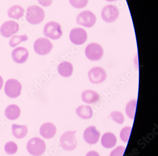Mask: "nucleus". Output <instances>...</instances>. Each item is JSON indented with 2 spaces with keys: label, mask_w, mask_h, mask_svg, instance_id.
<instances>
[{
  "label": "nucleus",
  "mask_w": 158,
  "mask_h": 156,
  "mask_svg": "<svg viewBox=\"0 0 158 156\" xmlns=\"http://www.w3.org/2000/svg\"><path fill=\"white\" fill-rule=\"evenodd\" d=\"M45 15L43 9L37 5H31L27 8L26 18L31 24L37 25L43 22Z\"/></svg>",
  "instance_id": "nucleus-1"
},
{
  "label": "nucleus",
  "mask_w": 158,
  "mask_h": 156,
  "mask_svg": "<svg viewBox=\"0 0 158 156\" xmlns=\"http://www.w3.org/2000/svg\"><path fill=\"white\" fill-rule=\"evenodd\" d=\"M45 142L38 137H35L29 140L27 144V150L31 155L40 156L45 151Z\"/></svg>",
  "instance_id": "nucleus-2"
},
{
  "label": "nucleus",
  "mask_w": 158,
  "mask_h": 156,
  "mask_svg": "<svg viewBox=\"0 0 158 156\" xmlns=\"http://www.w3.org/2000/svg\"><path fill=\"white\" fill-rule=\"evenodd\" d=\"M76 130L67 131L61 137L60 143L63 150L67 151L74 150L77 146V140L75 134Z\"/></svg>",
  "instance_id": "nucleus-3"
},
{
  "label": "nucleus",
  "mask_w": 158,
  "mask_h": 156,
  "mask_svg": "<svg viewBox=\"0 0 158 156\" xmlns=\"http://www.w3.org/2000/svg\"><path fill=\"white\" fill-rule=\"evenodd\" d=\"M43 34L50 39L53 40L59 39L63 34L60 25L57 22L53 21L48 22L44 27Z\"/></svg>",
  "instance_id": "nucleus-4"
},
{
  "label": "nucleus",
  "mask_w": 158,
  "mask_h": 156,
  "mask_svg": "<svg viewBox=\"0 0 158 156\" xmlns=\"http://www.w3.org/2000/svg\"><path fill=\"white\" fill-rule=\"evenodd\" d=\"M85 55L86 58L91 61H96L102 59L104 55V49L98 43H90L85 47Z\"/></svg>",
  "instance_id": "nucleus-5"
},
{
  "label": "nucleus",
  "mask_w": 158,
  "mask_h": 156,
  "mask_svg": "<svg viewBox=\"0 0 158 156\" xmlns=\"http://www.w3.org/2000/svg\"><path fill=\"white\" fill-rule=\"evenodd\" d=\"M96 22L97 16L90 10H84L77 17V23L86 28H91L94 26Z\"/></svg>",
  "instance_id": "nucleus-6"
},
{
  "label": "nucleus",
  "mask_w": 158,
  "mask_h": 156,
  "mask_svg": "<svg viewBox=\"0 0 158 156\" xmlns=\"http://www.w3.org/2000/svg\"><path fill=\"white\" fill-rule=\"evenodd\" d=\"M22 89V84L18 80L10 79L5 83L4 91L9 97L16 98L21 95Z\"/></svg>",
  "instance_id": "nucleus-7"
},
{
  "label": "nucleus",
  "mask_w": 158,
  "mask_h": 156,
  "mask_svg": "<svg viewBox=\"0 0 158 156\" xmlns=\"http://www.w3.org/2000/svg\"><path fill=\"white\" fill-rule=\"evenodd\" d=\"M34 51L37 54L46 55L52 51L53 47L52 43L46 38H40L36 39L33 45Z\"/></svg>",
  "instance_id": "nucleus-8"
},
{
  "label": "nucleus",
  "mask_w": 158,
  "mask_h": 156,
  "mask_svg": "<svg viewBox=\"0 0 158 156\" xmlns=\"http://www.w3.org/2000/svg\"><path fill=\"white\" fill-rule=\"evenodd\" d=\"M119 10L115 5H106L101 11V18L104 22L112 23L115 22L119 16Z\"/></svg>",
  "instance_id": "nucleus-9"
},
{
  "label": "nucleus",
  "mask_w": 158,
  "mask_h": 156,
  "mask_svg": "<svg viewBox=\"0 0 158 156\" xmlns=\"http://www.w3.org/2000/svg\"><path fill=\"white\" fill-rule=\"evenodd\" d=\"M88 77L92 83L99 84L104 82L106 79V72L101 67H93L88 71Z\"/></svg>",
  "instance_id": "nucleus-10"
},
{
  "label": "nucleus",
  "mask_w": 158,
  "mask_h": 156,
  "mask_svg": "<svg viewBox=\"0 0 158 156\" xmlns=\"http://www.w3.org/2000/svg\"><path fill=\"white\" fill-rule=\"evenodd\" d=\"M69 39L74 44L82 45L87 40V32L83 28H73L70 31Z\"/></svg>",
  "instance_id": "nucleus-11"
},
{
  "label": "nucleus",
  "mask_w": 158,
  "mask_h": 156,
  "mask_svg": "<svg viewBox=\"0 0 158 156\" xmlns=\"http://www.w3.org/2000/svg\"><path fill=\"white\" fill-rule=\"evenodd\" d=\"M20 26L17 22L9 21L3 23L0 28V33L4 38H9L18 32Z\"/></svg>",
  "instance_id": "nucleus-12"
},
{
  "label": "nucleus",
  "mask_w": 158,
  "mask_h": 156,
  "mask_svg": "<svg viewBox=\"0 0 158 156\" xmlns=\"http://www.w3.org/2000/svg\"><path fill=\"white\" fill-rule=\"evenodd\" d=\"M100 134L96 127L90 126L88 127L84 132V140L88 144L94 145L98 142Z\"/></svg>",
  "instance_id": "nucleus-13"
},
{
  "label": "nucleus",
  "mask_w": 158,
  "mask_h": 156,
  "mask_svg": "<svg viewBox=\"0 0 158 156\" xmlns=\"http://www.w3.org/2000/svg\"><path fill=\"white\" fill-rule=\"evenodd\" d=\"M29 53L28 50L23 47H19L12 51L11 57L15 63L23 64L28 60Z\"/></svg>",
  "instance_id": "nucleus-14"
},
{
  "label": "nucleus",
  "mask_w": 158,
  "mask_h": 156,
  "mask_svg": "<svg viewBox=\"0 0 158 156\" xmlns=\"http://www.w3.org/2000/svg\"><path fill=\"white\" fill-rule=\"evenodd\" d=\"M40 133L43 138L52 139L56 134V127L52 123L46 122L42 124L40 127Z\"/></svg>",
  "instance_id": "nucleus-15"
},
{
  "label": "nucleus",
  "mask_w": 158,
  "mask_h": 156,
  "mask_svg": "<svg viewBox=\"0 0 158 156\" xmlns=\"http://www.w3.org/2000/svg\"><path fill=\"white\" fill-rule=\"evenodd\" d=\"M100 98L98 93L93 90H86L81 93V99L84 103L88 104H94L98 101Z\"/></svg>",
  "instance_id": "nucleus-16"
},
{
  "label": "nucleus",
  "mask_w": 158,
  "mask_h": 156,
  "mask_svg": "<svg viewBox=\"0 0 158 156\" xmlns=\"http://www.w3.org/2000/svg\"><path fill=\"white\" fill-rule=\"evenodd\" d=\"M73 66L70 62L63 61L58 67V71L61 76L64 77H70L73 74Z\"/></svg>",
  "instance_id": "nucleus-17"
},
{
  "label": "nucleus",
  "mask_w": 158,
  "mask_h": 156,
  "mask_svg": "<svg viewBox=\"0 0 158 156\" xmlns=\"http://www.w3.org/2000/svg\"><path fill=\"white\" fill-rule=\"evenodd\" d=\"M117 143V138L114 134L106 133L102 136L101 144L104 148L111 149L114 147Z\"/></svg>",
  "instance_id": "nucleus-18"
},
{
  "label": "nucleus",
  "mask_w": 158,
  "mask_h": 156,
  "mask_svg": "<svg viewBox=\"0 0 158 156\" xmlns=\"http://www.w3.org/2000/svg\"><path fill=\"white\" fill-rule=\"evenodd\" d=\"M21 109L18 106L13 104L7 106L5 109L4 114L5 116L10 120L17 119L21 115Z\"/></svg>",
  "instance_id": "nucleus-19"
},
{
  "label": "nucleus",
  "mask_w": 158,
  "mask_h": 156,
  "mask_svg": "<svg viewBox=\"0 0 158 156\" xmlns=\"http://www.w3.org/2000/svg\"><path fill=\"white\" fill-rule=\"evenodd\" d=\"M76 113L78 117L83 119H90L93 115L92 108L89 105H81L77 108Z\"/></svg>",
  "instance_id": "nucleus-20"
},
{
  "label": "nucleus",
  "mask_w": 158,
  "mask_h": 156,
  "mask_svg": "<svg viewBox=\"0 0 158 156\" xmlns=\"http://www.w3.org/2000/svg\"><path fill=\"white\" fill-rule=\"evenodd\" d=\"M28 128L26 125L14 124L12 125V134L17 139H23L27 135Z\"/></svg>",
  "instance_id": "nucleus-21"
},
{
  "label": "nucleus",
  "mask_w": 158,
  "mask_h": 156,
  "mask_svg": "<svg viewBox=\"0 0 158 156\" xmlns=\"http://www.w3.org/2000/svg\"><path fill=\"white\" fill-rule=\"evenodd\" d=\"M7 14L9 17L10 18L19 20L23 16L24 9L20 5H14L8 10Z\"/></svg>",
  "instance_id": "nucleus-22"
},
{
  "label": "nucleus",
  "mask_w": 158,
  "mask_h": 156,
  "mask_svg": "<svg viewBox=\"0 0 158 156\" xmlns=\"http://www.w3.org/2000/svg\"><path fill=\"white\" fill-rule=\"evenodd\" d=\"M137 100L133 99L129 101L125 107V113L129 118L134 120L135 114Z\"/></svg>",
  "instance_id": "nucleus-23"
},
{
  "label": "nucleus",
  "mask_w": 158,
  "mask_h": 156,
  "mask_svg": "<svg viewBox=\"0 0 158 156\" xmlns=\"http://www.w3.org/2000/svg\"><path fill=\"white\" fill-rule=\"evenodd\" d=\"M28 37L26 34L23 35H14L9 41V45L11 47H15L23 41H27Z\"/></svg>",
  "instance_id": "nucleus-24"
},
{
  "label": "nucleus",
  "mask_w": 158,
  "mask_h": 156,
  "mask_svg": "<svg viewBox=\"0 0 158 156\" xmlns=\"http://www.w3.org/2000/svg\"><path fill=\"white\" fill-rule=\"evenodd\" d=\"M17 145L13 142H9L6 143L4 146V150L9 155H14L18 151Z\"/></svg>",
  "instance_id": "nucleus-25"
},
{
  "label": "nucleus",
  "mask_w": 158,
  "mask_h": 156,
  "mask_svg": "<svg viewBox=\"0 0 158 156\" xmlns=\"http://www.w3.org/2000/svg\"><path fill=\"white\" fill-rule=\"evenodd\" d=\"M131 127L130 126L124 127L121 130L120 133V138L124 142H128L131 133Z\"/></svg>",
  "instance_id": "nucleus-26"
},
{
  "label": "nucleus",
  "mask_w": 158,
  "mask_h": 156,
  "mask_svg": "<svg viewBox=\"0 0 158 156\" xmlns=\"http://www.w3.org/2000/svg\"><path fill=\"white\" fill-rule=\"evenodd\" d=\"M110 116L112 120L117 123L122 124L124 122V117L123 114L119 111H115L112 112Z\"/></svg>",
  "instance_id": "nucleus-27"
},
{
  "label": "nucleus",
  "mask_w": 158,
  "mask_h": 156,
  "mask_svg": "<svg viewBox=\"0 0 158 156\" xmlns=\"http://www.w3.org/2000/svg\"><path fill=\"white\" fill-rule=\"evenodd\" d=\"M69 2L73 7L82 9L88 4V0H69Z\"/></svg>",
  "instance_id": "nucleus-28"
},
{
  "label": "nucleus",
  "mask_w": 158,
  "mask_h": 156,
  "mask_svg": "<svg viewBox=\"0 0 158 156\" xmlns=\"http://www.w3.org/2000/svg\"><path fill=\"white\" fill-rule=\"evenodd\" d=\"M125 150V148L124 146H118L111 152L110 156H123Z\"/></svg>",
  "instance_id": "nucleus-29"
},
{
  "label": "nucleus",
  "mask_w": 158,
  "mask_h": 156,
  "mask_svg": "<svg viewBox=\"0 0 158 156\" xmlns=\"http://www.w3.org/2000/svg\"><path fill=\"white\" fill-rule=\"evenodd\" d=\"M38 2L43 7H48L52 5L53 0H38Z\"/></svg>",
  "instance_id": "nucleus-30"
},
{
  "label": "nucleus",
  "mask_w": 158,
  "mask_h": 156,
  "mask_svg": "<svg viewBox=\"0 0 158 156\" xmlns=\"http://www.w3.org/2000/svg\"><path fill=\"white\" fill-rule=\"evenodd\" d=\"M85 156H100L99 154L97 151L94 150L89 151L88 153H86Z\"/></svg>",
  "instance_id": "nucleus-31"
},
{
  "label": "nucleus",
  "mask_w": 158,
  "mask_h": 156,
  "mask_svg": "<svg viewBox=\"0 0 158 156\" xmlns=\"http://www.w3.org/2000/svg\"><path fill=\"white\" fill-rule=\"evenodd\" d=\"M3 84V78L0 76V90L2 88V86Z\"/></svg>",
  "instance_id": "nucleus-32"
},
{
  "label": "nucleus",
  "mask_w": 158,
  "mask_h": 156,
  "mask_svg": "<svg viewBox=\"0 0 158 156\" xmlns=\"http://www.w3.org/2000/svg\"><path fill=\"white\" fill-rule=\"evenodd\" d=\"M105 1L108 2H113L116 1L117 0H105Z\"/></svg>",
  "instance_id": "nucleus-33"
}]
</instances>
